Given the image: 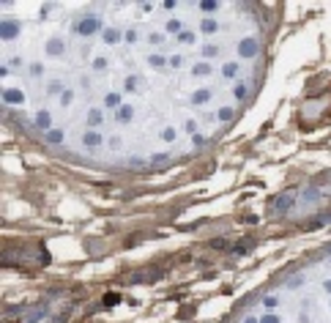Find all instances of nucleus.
Masks as SVG:
<instances>
[]
</instances>
